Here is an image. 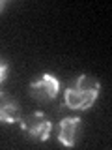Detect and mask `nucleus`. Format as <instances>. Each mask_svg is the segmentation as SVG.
I'll list each match as a JSON object with an SVG mask.
<instances>
[{
    "label": "nucleus",
    "instance_id": "7ed1b4c3",
    "mask_svg": "<svg viewBox=\"0 0 112 150\" xmlns=\"http://www.w3.org/2000/svg\"><path fill=\"white\" fill-rule=\"evenodd\" d=\"M28 90H30V96L37 101H50L60 92V81L52 73H43L39 81L30 83Z\"/></svg>",
    "mask_w": 112,
    "mask_h": 150
},
{
    "label": "nucleus",
    "instance_id": "0eeeda50",
    "mask_svg": "<svg viewBox=\"0 0 112 150\" xmlns=\"http://www.w3.org/2000/svg\"><path fill=\"white\" fill-rule=\"evenodd\" d=\"M4 6H6V2H4V0H0V11L4 9Z\"/></svg>",
    "mask_w": 112,
    "mask_h": 150
},
{
    "label": "nucleus",
    "instance_id": "f03ea898",
    "mask_svg": "<svg viewBox=\"0 0 112 150\" xmlns=\"http://www.w3.org/2000/svg\"><path fill=\"white\" fill-rule=\"evenodd\" d=\"M19 122H21V129L24 131L28 137L37 139V141H47L50 129H52V124H50L49 116H47L45 112H41V111L26 115L24 118H21Z\"/></svg>",
    "mask_w": 112,
    "mask_h": 150
},
{
    "label": "nucleus",
    "instance_id": "423d86ee",
    "mask_svg": "<svg viewBox=\"0 0 112 150\" xmlns=\"http://www.w3.org/2000/svg\"><path fill=\"white\" fill-rule=\"evenodd\" d=\"M6 75H8V64L4 60H0V83L6 79Z\"/></svg>",
    "mask_w": 112,
    "mask_h": 150
},
{
    "label": "nucleus",
    "instance_id": "20e7f679",
    "mask_svg": "<svg viewBox=\"0 0 112 150\" xmlns=\"http://www.w3.org/2000/svg\"><path fill=\"white\" fill-rule=\"evenodd\" d=\"M78 131H80V118H77V116H75V118L73 116H67V118H64L58 126V141L64 146L71 148V146H75V143H77Z\"/></svg>",
    "mask_w": 112,
    "mask_h": 150
},
{
    "label": "nucleus",
    "instance_id": "f257e3e1",
    "mask_svg": "<svg viewBox=\"0 0 112 150\" xmlns=\"http://www.w3.org/2000/svg\"><path fill=\"white\" fill-rule=\"evenodd\" d=\"M97 96H99V81L82 73L65 88L64 101L69 109L86 111L95 103Z\"/></svg>",
    "mask_w": 112,
    "mask_h": 150
},
{
    "label": "nucleus",
    "instance_id": "39448f33",
    "mask_svg": "<svg viewBox=\"0 0 112 150\" xmlns=\"http://www.w3.org/2000/svg\"><path fill=\"white\" fill-rule=\"evenodd\" d=\"M21 120V107L9 94L0 90V122L13 124Z\"/></svg>",
    "mask_w": 112,
    "mask_h": 150
}]
</instances>
